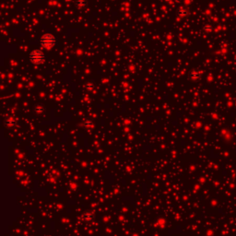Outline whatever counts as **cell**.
<instances>
[{
	"mask_svg": "<svg viewBox=\"0 0 236 236\" xmlns=\"http://www.w3.org/2000/svg\"><path fill=\"white\" fill-rule=\"evenodd\" d=\"M178 16L179 17H186L187 16V11L185 10V9H181V10H179L178 11Z\"/></svg>",
	"mask_w": 236,
	"mask_h": 236,
	"instance_id": "52a82bcc",
	"label": "cell"
},
{
	"mask_svg": "<svg viewBox=\"0 0 236 236\" xmlns=\"http://www.w3.org/2000/svg\"><path fill=\"white\" fill-rule=\"evenodd\" d=\"M6 124L8 126H13V125H16V121L14 119H12V118H8V119L6 121Z\"/></svg>",
	"mask_w": 236,
	"mask_h": 236,
	"instance_id": "8992f818",
	"label": "cell"
},
{
	"mask_svg": "<svg viewBox=\"0 0 236 236\" xmlns=\"http://www.w3.org/2000/svg\"><path fill=\"white\" fill-rule=\"evenodd\" d=\"M190 79L193 80H197L200 79V73L197 70H194L193 72L190 73Z\"/></svg>",
	"mask_w": 236,
	"mask_h": 236,
	"instance_id": "277c9868",
	"label": "cell"
},
{
	"mask_svg": "<svg viewBox=\"0 0 236 236\" xmlns=\"http://www.w3.org/2000/svg\"><path fill=\"white\" fill-rule=\"evenodd\" d=\"M204 29H205L206 31H210V30H211V28H210L209 26H205V28H204Z\"/></svg>",
	"mask_w": 236,
	"mask_h": 236,
	"instance_id": "30bf717a",
	"label": "cell"
},
{
	"mask_svg": "<svg viewBox=\"0 0 236 236\" xmlns=\"http://www.w3.org/2000/svg\"><path fill=\"white\" fill-rule=\"evenodd\" d=\"M93 88H94V86L92 85L91 83H89V84H87V85H86V89H88V90H93Z\"/></svg>",
	"mask_w": 236,
	"mask_h": 236,
	"instance_id": "ba28073f",
	"label": "cell"
},
{
	"mask_svg": "<svg viewBox=\"0 0 236 236\" xmlns=\"http://www.w3.org/2000/svg\"><path fill=\"white\" fill-rule=\"evenodd\" d=\"M30 61L33 65H41L43 64L45 60V55L41 50H33L30 54Z\"/></svg>",
	"mask_w": 236,
	"mask_h": 236,
	"instance_id": "7a4b0ae2",
	"label": "cell"
},
{
	"mask_svg": "<svg viewBox=\"0 0 236 236\" xmlns=\"http://www.w3.org/2000/svg\"><path fill=\"white\" fill-rule=\"evenodd\" d=\"M91 125H92V123H91L90 121H86V122H85V125H86V126H90Z\"/></svg>",
	"mask_w": 236,
	"mask_h": 236,
	"instance_id": "9c48e42d",
	"label": "cell"
},
{
	"mask_svg": "<svg viewBox=\"0 0 236 236\" xmlns=\"http://www.w3.org/2000/svg\"><path fill=\"white\" fill-rule=\"evenodd\" d=\"M75 5L78 9L82 10V9H85L87 7L88 1L87 0H75Z\"/></svg>",
	"mask_w": 236,
	"mask_h": 236,
	"instance_id": "3957f363",
	"label": "cell"
},
{
	"mask_svg": "<svg viewBox=\"0 0 236 236\" xmlns=\"http://www.w3.org/2000/svg\"><path fill=\"white\" fill-rule=\"evenodd\" d=\"M44 110H45L44 107H43L42 105H38L35 107V113H37L38 114H42L44 112Z\"/></svg>",
	"mask_w": 236,
	"mask_h": 236,
	"instance_id": "5b68a950",
	"label": "cell"
},
{
	"mask_svg": "<svg viewBox=\"0 0 236 236\" xmlns=\"http://www.w3.org/2000/svg\"><path fill=\"white\" fill-rule=\"evenodd\" d=\"M40 44L42 47H44L47 50L52 49L56 44V38L52 33H45L40 38Z\"/></svg>",
	"mask_w": 236,
	"mask_h": 236,
	"instance_id": "6da1fadb",
	"label": "cell"
}]
</instances>
